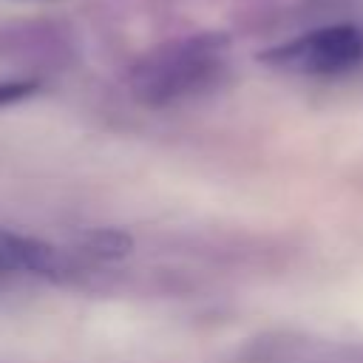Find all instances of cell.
<instances>
[{"instance_id":"cell-1","label":"cell","mask_w":363,"mask_h":363,"mask_svg":"<svg viewBox=\"0 0 363 363\" xmlns=\"http://www.w3.org/2000/svg\"><path fill=\"white\" fill-rule=\"evenodd\" d=\"M227 40L193 34L145 54L130 71V91L142 105L164 108L207 91L224 68Z\"/></svg>"},{"instance_id":"cell-2","label":"cell","mask_w":363,"mask_h":363,"mask_svg":"<svg viewBox=\"0 0 363 363\" xmlns=\"http://www.w3.org/2000/svg\"><path fill=\"white\" fill-rule=\"evenodd\" d=\"M261 62L312 77H335L363 62V31L357 26H326L281 43L261 54Z\"/></svg>"},{"instance_id":"cell-3","label":"cell","mask_w":363,"mask_h":363,"mask_svg":"<svg viewBox=\"0 0 363 363\" xmlns=\"http://www.w3.org/2000/svg\"><path fill=\"white\" fill-rule=\"evenodd\" d=\"M23 272L60 278L68 272V258L48 241L0 227V275H23Z\"/></svg>"},{"instance_id":"cell-4","label":"cell","mask_w":363,"mask_h":363,"mask_svg":"<svg viewBox=\"0 0 363 363\" xmlns=\"http://www.w3.org/2000/svg\"><path fill=\"white\" fill-rule=\"evenodd\" d=\"M130 250V238L119 230H94L82 235V252L91 258H122Z\"/></svg>"},{"instance_id":"cell-5","label":"cell","mask_w":363,"mask_h":363,"mask_svg":"<svg viewBox=\"0 0 363 363\" xmlns=\"http://www.w3.org/2000/svg\"><path fill=\"white\" fill-rule=\"evenodd\" d=\"M34 91H37V82L34 79H6V82H0V108L26 99Z\"/></svg>"}]
</instances>
